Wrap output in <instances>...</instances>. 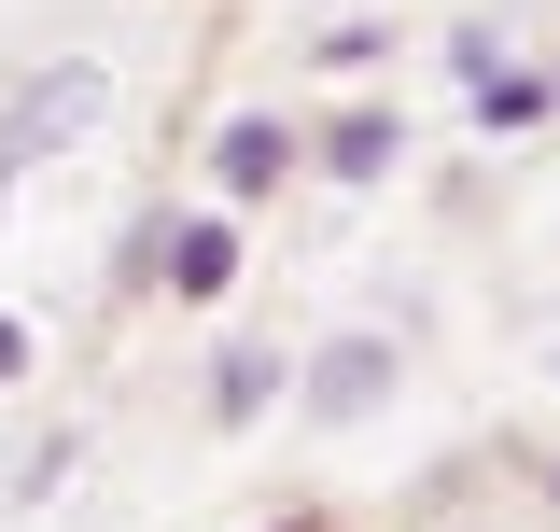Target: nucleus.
<instances>
[{
  "label": "nucleus",
  "mask_w": 560,
  "mask_h": 532,
  "mask_svg": "<svg viewBox=\"0 0 560 532\" xmlns=\"http://www.w3.org/2000/svg\"><path fill=\"white\" fill-rule=\"evenodd\" d=\"M463 99H477V127H490V140H533V127H560V99H547V57H490L477 84H463Z\"/></svg>",
  "instance_id": "7"
},
{
  "label": "nucleus",
  "mask_w": 560,
  "mask_h": 532,
  "mask_svg": "<svg viewBox=\"0 0 560 532\" xmlns=\"http://www.w3.org/2000/svg\"><path fill=\"white\" fill-rule=\"evenodd\" d=\"M294 393V365H280V336H224V365H210V435H253V420H267V406Z\"/></svg>",
  "instance_id": "6"
},
{
  "label": "nucleus",
  "mask_w": 560,
  "mask_h": 532,
  "mask_svg": "<svg viewBox=\"0 0 560 532\" xmlns=\"http://www.w3.org/2000/svg\"><path fill=\"white\" fill-rule=\"evenodd\" d=\"M197 169H210V210H267L280 183L308 169V127H294V113H267V99H238V113L210 127Z\"/></svg>",
  "instance_id": "3"
},
{
  "label": "nucleus",
  "mask_w": 560,
  "mask_h": 532,
  "mask_svg": "<svg viewBox=\"0 0 560 532\" xmlns=\"http://www.w3.org/2000/svg\"><path fill=\"white\" fill-rule=\"evenodd\" d=\"M308 169H323V183H393V169H407V113H393V99L323 113V127H308Z\"/></svg>",
  "instance_id": "5"
},
{
  "label": "nucleus",
  "mask_w": 560,
  "mask_h": 532,
  "mask_svg": "<svg viewBox=\"0 0 560 532\" xmlns=\"http://www.w3.org/2000/svg\"><path fill=\"white\" fill-rule=\"evenodd\" d=\"M267 532H337V519H323V505H294V519H267Z\"/></svg>",
  "instance_id": "10"
},
{
  "label": "nucleus",
  "mask_w": 560,
  "mask_h": 532,
  "mask_svg": "<svg viewBox=\"0 0 560 532\" xmlns=\"http://www.w3.org/2000/svg\"><path fill=\"white\" fill-rule=\"evenodd\" d=\"M547 490H560V476H547Z\"/></svg>",
  "instance_id": "13"
},
{
  "label": "nucleus",
  "mask_w": 560,
  "mask_h": 532,
  "mask_svg": "<svg viewBox=\"0 0 560 532\" xmlns=\"http://www.w3.org/2000/svg\"><path fill=\"white\" fill-rule=\"evenodd\" d=\"M308 57L337 70V84H364V70L393 57V28H378V14H337V28H323V43H308Z\"/></svg>",
  "instance_id": "8"
},
{
  "label": "nucleus",
  "mask_w": 560,
  "mask_h": 532,
  "mask_svg": "<svg viewBox=\"0 0 560 532\" xmlns=\"http://www.w3.org/2000/svg\"><path fill=\"white\" fill-rule=\"evenodd\" d=\"M547 379H560V350H547Z\"/></svg>",
  "instance_id": "12"
},
{
  "label": "nucleus",
  "mask_w": 560,
  "mask_h": 532,
  "mask_svg": "<svg viewBox=\"0 0 560 532\" xmlns=\"http://www.w3.org/2000/svg\"><path fill=\"white\" fill-rule=\"evenodd\" d=\"M547 99H560V57H547Z\"/></svg>",
  "instance_id": "11"
},
{
  "label": "nucleus",
  "mask_w": 560,
  "mask_h": 532,
  "mask_svg": "<svg viewBox=\"0 0 560 532\" xmlns=\"http://www.w3.org/2000/svg\"><path fill=\"white\" fill-rule=\"evenodd\" d=\"M98 99H113V70H98V57H57V70H28V84H14V113H0V183H28L43 154H70Z\"/></svg>",
  "instance_id": "2"
},
{
  "label": "nucleus",
  "mask_w": 560,
  "mask_h": 532,
  "mask_svg": "<svg viewBox=\"0 0 560 532\" xmlns=\"http://www.w3.org/2000/svg\"><path fill=\"white\" fill-rule=\"evenodd\" d=\"M393 393H407V336H378V323H337L294 365V420L308 435H350V420H378Z\"/></svg>",
  "instance_id": "1"
},
{
  "label": "nucleus",
  "mask_w": 560,
  "mask_h": 532,
  "mask_svg": "<svg viewBox=\"0 0 560 532\" xmlns=\"http://www.w3.org/2000/svg\"><path fill=\"white\" fill-rule=\"evenodd\" d=\"M238 210H210V197H168V253H154V294L168 309H224L238 294Z\"/></svg>",
  "instance_id": "4"
},
{
  "label": "nucleus",
  "mask_w": 560,
  "mask_h": 532,
  "mask_svg": "<svg viewBox=\"0 0 560 532\" xmlns=\"http://www.w3.org/2000/svg\"><path fill=\"white\" fill-rule=\"evenodd\" d=\"M28 379H43V323L0 294V393H28Z\"/></svg>",
  "instance_id": "9"
}]
</instances>
